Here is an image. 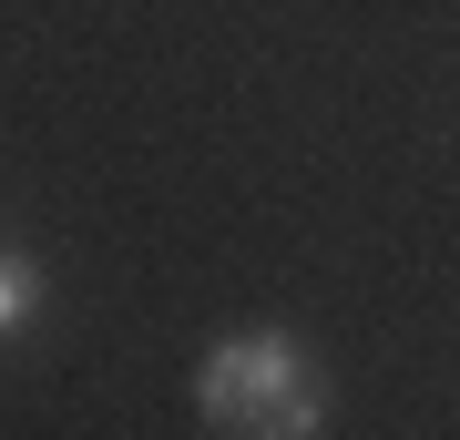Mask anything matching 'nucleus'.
I'll use <instances>...</instances> for the list:
<instances>
[{
  "label": "nucleus",
  "mask_w": 460,
  "mask_h": 440,
  "mask_svg": "<svg viewBox=\"0 0 460 440\" xmlns=\"http://www.w3.org/2000/svg\"><path fill=\"white\" fill-rule=\"evenodd\" d=\"M31 318H41V266L0 246V338H21V328H31Z\"/></svg>",
  "instance_id": "f03ea898"
},
{
  "label": "nucleus",
  "mask_w": 460,
  "mask_h": 440,
  "mask_svg": "<svg viewBox=\"0 0 460 440\" xmlns=\"http://www.w3.org/2000/svg\"><path fill=\"white\" fill-rule=\"evenodd\" d=\"M195 409L226 440H317L328 379H317V359L287 338V328H246V338H226L195 369Z\"/></svg>",
  "instance_id": "f257e3e1"
}]
</instances>
